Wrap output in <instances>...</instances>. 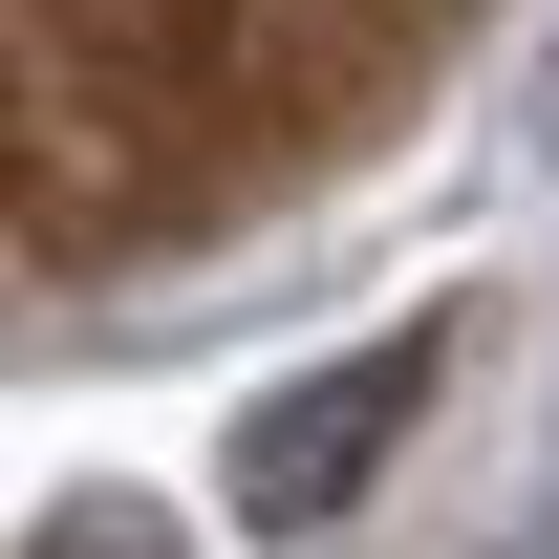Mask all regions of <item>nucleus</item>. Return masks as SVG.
Segmentation results:
<instances>
[{
	"label": "nucleus",
	"mask_w": 559,
	"mask_h": 559,
	"mask_svg": "<svg viewBox=\"0 0 559 559\" xmlns=\"http://www.w3.org/2000/svg\"><path fill=\"white\" fill-rule=\"evenodd\" d=\"M430 366H452V345L409 323V345H366V366H323V388H280L259 452H237V495H259V516H345V495L388 474V430L430 409Z\"/></svg>",
	"instance_id": "f257e3e1"
},
{
	"label": "nucleus",
	"mask_w": 559,
	"mask_h": 559,
	"mask_svg": "<svg viewBox=\"0 0 559 559\" xmlns=\"http://www.w3.org/2000/svg\"><path fill=\"white\" fill-rule=\"evenodd\" d=\"M44 559H151V516H66V538H44Z\"/></svg>",
	"instance_id": "f03ea898"
}]
</instances>
